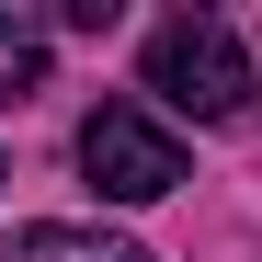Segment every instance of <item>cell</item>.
<instances>
[{"instance_id":"obj_1","label":"cell","mask_w":262,"mask_h":262,"mask_svg":"<svg viewBox=\"0 0 262 262\" xmlns=\"http://www.w3.org/2000/svg\"><path fill=\"white\" fill-rule=\"evenodd\" d=\"M148 92H160L171 114H194V125L239 114V92H251V46H239V23H228V12H171V23L148 34Z\"/></svg>"},{"instance_id":"obj_2","label":"cell","mask_w":262,"mask_h":262,"mask_svg":"<svg viewBox=\"0 0 262 262\" xmlns=\"http://www.w3.org/2000/svg\"><path fill=\"white\" fill-rule=\"evenodd\" d=\"M80 171H92V194H114V205H160L171 183H183V137L148 114V103H92L80 114Z\"/></svg>"},{"instance_id":"obj_3","label":"cell","mask_w":262,"mask_h":262,"mask_svg":"<svg viewBox=\"0 0 262 262\" xmlns=\"http://www.w3.org/2000/svg\"><path fill=\"white\" fill-rule=\"evenodd\" d=\"M0 262H148V251L114 239V228H69V216H46V228H12V239H0Z\"/></svg>"},{"instance_id":"obj_4","label":"cell","mask_w":262,"mask_h":262,"mask_svg":"<svg viewBox=\"0 0 262 262\" xmlns=\"http://www.w3.org/2000/svg\"><path fill=\"white\" fill-rule=\"evenodd\" d=\"M34 80H46V34H34L23 12H0V103H23Z\"/></svg>"},{"instance_id":"obj_5","label":"cell","mask_w":262,"mask_h":262,"mask_svg":"<svg viewBox=\"0 0 262 262\" xmlns=\"http://www.w3.org/2000/svg\"><path fill=\"white\" fill-rule=\"evenodd\" d=\"M0 183H12V171H0Z\"/></svg>"}]
</instances>
